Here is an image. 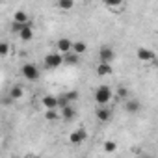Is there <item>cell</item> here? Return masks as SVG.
I'll return each mask as SVG.
<instances>
[{
    "label": "cell",
    "mask_w": 158,
    "mask_h": 158,
    "mask_svg": "<svg viewBox=\"0 0 158 158\" xmlns=\"http://www.w3.org/2000/svg\"><path fill=\"white\" fill-rule=\"evenodd\" d=\"M86 136H88L86 128H74V130L69 134V141L74 143V145H80V143L86 139Z\"/></svg>",
    "instance_id": "6"
},
{
    "label": "cell",
    "mask_w": 158,
    "mask_h": 158,
    "mask_svg": "<svg viewBox=\"0 0 158 158\" xmlns=\"http://www.w3.org/2000/svg\"><path fill=\"white\" fill-rule=\"evenodd\" d=\"M63 58H65V63H67V65H76V63H78V54H74L73 50H71L69 54H65Z\"/></svg>",
    "instance_id": "19"
},
{
    "label": "cell",
    "mask_w": 158,
    "mask_h": 158,
    "mask_svg": "<svg viewBox=\"0 0 158 158\" xmlns=\"http://www.w3.org/2000/svg\"><path fill=\"white\" fill-rule=\"evenodd\" d=\"M125 110H127L128 114L139 112V101H138V99H128V101H125Z\"/></svg>",
    "instance_id": "12"
},
{
    "label": "cell",
    "mask_w": 158,
    "mask_h": 158,
    "mask_svg": "<svg viewBox=\"0 0 158 158\" xmlns=\"http://www.w3.org/2000/svg\"><path fill=\"white\" fill-rule=\"evenodd\" d=\"M8 52H10V43L2 41V43H0V56L6 58V56H8Z\"/></svg>",
    "instance_id": "22"
},
{
    "label": "cell",
    "mask_w": 158,
    "mask_h": 158,
    "mask_svg": "<svg viewBox=\"0 0 158 158\" xmlns=\"http://www.w3.org/2000/svg\"><path fill=\"white\" fill-rule=\"evenodd\" d=\"M56 48H58V52L60 54H69L71 50H73V41L71 39H67V37H60L58 41H56Z\"/></svg>",
    "instance_id": "7"
},
{
    "label": "cell",
    "mask_w": 158,
    "mask_h": 158,
    "mask_svg": "<svg viewBox=\"0 0 158 158\" xmlns=\"http://www.w3.org/2000/svg\"><path fill=\"white\" fill-rule=\"evenodd\" d=\"M136 58H138L139 61H143V63H154V61L158 60L156 52L151 50V48H147V47H138V50H136Z\"/></svg>",
    "instance_id": "2"
},
{
    "label": "cell",
    "mask_w": 158,
    "mask_h": 158,
    "mask_svg": "<svg viewBox=\"0 0 158 158\" xmlns=\"http://www.w3.org/2000/svg\"><path fill=\"white\" fill-rule=\"evenodd\" d=\"M24 158H39V156H37V154H32V152H30V154H26Z\"/></svg>",
    "instance_id": "25"
},
{
    "label": "cell",
    "mask_w": 158,
    "mask_h": 158,
    "mask_svg": "<svg viewBox=\"0 0 158 158\" xmlns=\"http://www.w3.org/2000/svg\"><path fill=\"white\" fill-rule=\"evenodd\" d=\"M97 74L99 76H110L112 74V65L110 63H99L97 65Z\"/></svg>",
    "instance_id": "14"
},
{
    "label": "cell",
    "mask_w": 158,
    "mask_h": 158,
    "mask_svg": "<svg viewBox=\"0 0 158 158\" xmlns=\"http://www.w3.org/2000/svg\"><path fill=\"white\" fill-rule=\"evenodd\" d=\"M114 58H115V50L110 45H102L99 48V60H101V63H112Z\"/></svg>",
    "instance_id": "5"
},
{
    "label": "cell",
    "mask_w": 158,
    "mask_h": 158,
    "mask_svg": "<svg viewBox=\"0 0 158 158\" xmlns=\"http://www.w3.org/2000/svg\"><path fill=\"white\" fill-rule=\"evenodd\" d=\"M10 95H11L13 101H19V99L23 97V88H21V86H15V88L10 91Z\"/></svg>",
    "instance_id": "20"
},
{
    "label": "cell",
    "mask_w": 158,
    "mask_h": 158,
    "mask_svg": "<svg viewBox=\"0 0 158 158\" xmlns=\"http://www.w3.org/2000/svg\"><path fill=\"white\" fill-rule=\"evenodd\" d=\"M112 99H114V91L110 86H99L95 89V102L99 106H106Z\"/></svg>",
    "instance_id": "1"
},
{
    "label": "cell",
    "mask_w": 158,
    "mask_h": 158,
    "mask_svg": "<svg viewBox=\"0 0 158 158\" xmlns=\"http://www.w3.org/2000/svg\"><path fill=\"white\" fill-rule=\"evenodd\" d=\"M19 37H21L23 41H30V39L34 37V30H32V23H30V24H26V26L23 28V32L19 34Z\"/></svg>",
    "instance_id": "13"
},
{
    "label": "cell",
    "mask_w": 158,
    "mask_h": 158,
    "mask_svg": "<svg viewBox=\"0 0 158 158\" xmlns=\"http://www.w3.org/2000/svg\"><path fill=\"white\" fill-rule=\"evenodd\" d=\"M102 149H104V152H115L117 151V143L114 139H106L102 143Z\"/></svg>",
    "instance_id": "18"
},
{
    "label": "cell",
    "mask_w": 158,
    "mask_h": 158,
    "mask_svg": "<svg viewBox=\"0 0 158 158\" xmlns=\"http://www.w3.org/2000/svg\"><path fill=\"white\" fill-rule=\"evenodd\" d=\"M86 50H88V45H86L84 41H73V52H74V54L80 56V54H84Z\"/></svg>",
    "instance_id": "15"
},
{
    "label": "cell",
    "mask_w": 158,
    "mask_h": 158,
    "mask_svg": "<svg viewBox=\"0 0 158 158\" xmlns=\"http://www.w3.org/2000/svg\"><path fill=\"white\" fill-rule=\"evenodd\" d=\"M60 114H61V119H63V121H73V119L76 117V110H74V104H71V106H67V108L60 110Z\"/></svg>",
    "instance_id": "9"
},
{
    "label": "cell",
    "mask_w": 158,
    "mask_h": 158,
    "mask_svg": "<svg viewBox=\"0 0 158 158\" xmlns=\"http://www.w3.org/2000/svg\"><path fill=\"white\" fill-rule=\"evenodd\" d=\"M61 63H65V58H63V54H60V52H50V54L45 56V65H47L48 69H56V67H60Z\"/></svg>",
    "instance_id": "4"
},
{
    "label": "cell",
    "mask_w": 158,
    "mask_h": 158,
    "mask_svg": "<svg viewBox=\"0 0 158 158\" xmlns=\"http://www.w3.org/2000/svg\"><path fill=\"white\" fill-rule=\"evenodd\" d=\"M117 97H121V99H125V101H128V89H127L125 86H121V88H117Z\"/></svg>",
    "instance_id": "23"
},
{
    "label": "cell",
    "mask_w": 158,
    "mask_h": 158,
    "mask_svg": "<svg viewBox=\"0 0 158 158\" xmlns=\"http://www.w3.org/2000/svg\"><path fill=\"white\" fill-rule=\"evenodd\" d=\"M65 97L69 99V102H71V104H74V102L78 101V91H67V93H65Z\"/></svg>",
    "instance_id": "24"
},
{
    "label": "cell",
    "mask_w": 158,
    "mask_h": 158,
    "mask_svg": "<svg viewBox=\"0 0 158 158\" xmlns=\"http://www.w3.org/2000/svg\"><path fill=\"white\" fill-rule=\"evenodd\" d=\"M143 158H154V156H143Z\"/></svg>",
    "instance_id": "27"
},
{
    "label": "cell",
    "mask_w": 158,
    "mask_h": 158,
    "mask_svg": "<svg viewBox=\"0 0 158 158\" xmlns=\"http://www.w3.org/2000/svg\"><path fill=\"white\" fill-rule=\"evenodd\" d=\"M41 104H43L45 112H48V110H60V106H58V97H56V95H45V97L41 99Z\"/></svg>",
    "instance_id": "8"
},
{
    "label": "cell",
    "mask_w": 158,
    "mask_h": 158,
    "mask_svg": "<svg viewBox=\"0 0 158 158\" xmlns=\"http://www.w3.org/2000/svg\"><path fill=\"white\" fill-rule=\"evenodd\" d=\"M21 73H23V76L26 78V80H30V82L39 80V74H41L35 63H24V65H23V69H21Z\"/></svg>",
    "instance_id": "3"
},
{
    "label": "cell",
    "mask_w": 158,
    "mask_h": 158,
    "mask_svg": "<svg viewBox=\"0 0 158 158\" xmlns=\"http://www.w3.org/2000/svg\"><path fill=\"white\" fill-rule=\"evenodd\" d=\"M110 117H112L110 108H106V106H99V108H97V119H99V121L106 123V121H110Z\"/></svg>",
    "instance_id": "11"
},
{
    "label": "cell",
    "mask_w": 158,
    "mask_h": 158,
    "mask_svg": "<svg viewBox=\"0 0 158 158\" xmlns=\"http://www.w3.org/2000/svg\"><path fill=\"white\" fill-rule=\"evenodd\" d=\"M13 23H19V24H30L32 21H30V17H28L26 11L19 10V11H15V15H13Z\"/></svg>",
    "instance_id": "10"
},
{
    "label": "cell",
    "mask_w": 158,
    "mask_h": 158,
    "mask_svg": "<svg viewBox=\"0 0 158 158\" xmlns=\"http://www.w3.org/2000/svg\"><path fill=\"white\" fill-rule=\"evenodd\" d=\"M152 65H156V67H158V60H156V61H154V63H152Z\"/></svg>",
    "instance_id": "26"
},
{
    "label": "cell",
    "mask_w": 158,
    "mask_h": 158,
    "mask_svg": "<svg viewBox=\"0 0 158 158\" xmlns=\"http://www.w3.org/2000/svg\"><path fill=\"white\" fill-rule=\"evenodd\" d=\"M106 8H108L110 11H121V10L125 8V4H123V2H115V4L108 2V4H106Z\"/></svg>",
    "instance_id": "21"
},
{
    "label": "cell",
    "mask_w": 158,
    "mask_h": 158,
    "mask_svg": "<svg viewBox=\"0 0 158 158\" xmlns=\"http://www.w3.org/2000/svg\"><path fill=\"white\" fill-rule=\"evenodd\" d=\"M45 119L50 121V123H54V121L61 119V114H60V110H48V112H45Z\"/></svg>",
    "instance_id": "16"
},
{
    "label": "cell",
    "mask_w": 158,
    "mask_h": 158,
    "mask_svg": "<svg viewBox=\"0 0 158 158\" xmlns=\"http://www.w3.org/2000/svg\"><path fill=\"white\" fill-rule=\"evenodd\" d=\"M56 8L63 10V11H69V10L74 8V2H71V0H60V2H56Z\"/></svg>",
    "instance_id": "17"
}]
</instances>
